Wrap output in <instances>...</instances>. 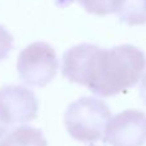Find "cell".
<instances>
[{
  "mask_svg": "<svg viewBox=\"0 0 146 146\" xmlns=\"http://www.w3.org/2000/svg\"><path fill=\"white\" fill-rule=\"evenodd\" d=\"M113 13L128 26L146 23V0H114Z\"/></svg>",
  "mask_w": 146,
  "mask_h": 146,
  "instance_id": "52a82bcc",
  "label": "cell"
},
{
  "mask_svg": "<svg viewBox=\"0 0 146 146\" xmlns=\"http://www.w3.org/2000/svg\"><path fill=\"white\" fill-rule=\"evenodd\" d=\"M142 76H144V77H142L141 86H140V95H141L144 103L146 104V73L145 74H142Z\"/></svg>",
  "mask_w": 146,
  "mask_h": 146,
  "instance_id": "30bf717a",
  "label": "cell"
},
{
  "mask_svg": "<svg viewBox=\"0 0 146 146\" xmlns=\"http://www.w3.org/2000/svg\"><path fill=\"white\" fill-rule=\"evenodd\" d=\"M145 69L144 51L133 45L101 49L94 44H80L64 53L62 64L66 78L104 98L133 87Z\"/></svg>",
  "mask_w": 146,
  "mask_h": 146,
  "instance_id": "6da1fadb",
  "label": "cell"
},
{
  "mask_svg": "<svg viewBox=\"0 0 146 146\" xmlns=\"http://www.w3.org/2000/svg\"><path fill=\"white\" fill-rule=\"evenodd\" d=\"M56 53L46 42H33L21 51L17 69L22 82L33 87H44L55 78L58 72Z\"/></svg>",
  "mask_w": 146,
  "mask_h": 146,
  "instance_id": "3957f363",
  "label": "cell"
},
{
  "mask_svg": "<svg viewBox=\"0 0 146 146\" xmlns=\"http://www.w3.org/2000/svg\"><path fill=\"white\" fill-rule=\"evenodd\" d=\"M8 128H9V127L4 126V124H3L1 122H0V140H1L3 137H4L5 135L8 133Z\"/></svg>",
  "mask_w": 146,
  "mask_h": 146,
  "instance_id": "8fae6325",
  "label": "cell"
},
{
  "mask_svg": "<svg viewBox=\"0 0 146 146\" xmlns=\"http://www.w3.org/2000/svg\"><path fill=\"white\" fill-rule=\"evenodd\" d=\"M37 110L38 101L30 88L17 85L0 88V122L4 126L33 121Z\"/></svg>",
  "mask_w": 146,
  "mask_h": 146,
  "instance_id": "5b68a950",
  "label": "cell"
},
{
  "mask_svg": "<svg viewBox=\"0 0 146 146\" xmlns=\"http://www.w3.org/2000/svg\"><path fill=\"white\" fill-rule=\"evenodd\" d=\"M91 146H96V145H91Z\"/></svg>",
  "mask_w": 146,
  "mask_h": 146,
  "instance_id": "7c38bea8",
  "label": "cell"
},
{
  "mask_svg": "<svg viewBox=\"0 0 146 146\" xmlns=\"http://www.w3.org/2000/svg\"><path fill=\"white\" fill-rule=\"evenodd\" d=\"M74 1L80 3L86 12L96 15L111 14L114 9V0H55V4L60 8H64Z\"/></svg>",
  "mask_w": 146,
  "mask_h": 146,
  "instance_id": "ba28073f",
  "label": "cell"
},
{
  "mask_svg": "<svg viewBox=\"0 0 146 146\" xmlns=\"http://www.w3.org/2000/svg\"><path fill=\"white\" fill-rule=\"evenodd\" d=\"M111 111L105 101L85 96L73 101L64 114L67 131L74 140L92 142L103 139Z\"/></svg>",
  "mask_w": 146,
  "mask_h": 146,
  "instance_id": "7a4b0ae2",
  "label": "cell"
},
{
  "mask_svg": "<svg viewBox=\"0 0 146 146\" xmlns=\"http://www.w3.org/2000/svg\"><path fill=\"white\" fill-rule=\"evenodd\" d=\"M0 146H48V142L41 129L19 126L0 140Z\"/></svg>",
  "mask_w": 146,
  "mask_h": 146,
  "instance_id": "8992f818",
  "label": "cell"
},
{
  "mask_svg": "<svg viewBox=\"0 0 146 146\" xmlns=\"http://www.w3.org/2000/svg\"><path fill=\"white\" fill-rule=\"evenodd\" d=\"M104 141L111 146H144L146 142V114L137 109L123 110L106 123Z\"/></svg>",
  "mask_w": 146,
  "mask_h": 146,
  "instance_id": "277c9868",
  "label": "cell"
},
{
  "mask_svg": "<svg viewBox=\"0 0 146 146\" xmlns=\"http://www.w3.org/2000/svg\"><path fill=\"white\" fill-rule=\"evenodd\" d=\"M13 49V36L4 26L0 25V62L9 55Z\"/></svg>",
  "mask_w": 146,
  "mask_h": 146,
  "instance_id": "9c48e42d",
  "label": "cell"
}]
</instances>
